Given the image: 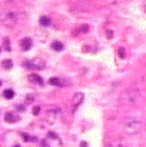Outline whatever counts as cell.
<instances>
[{"instance_id": "6da1fadb", "label": "cell", "mask_w": 146, "mask_h": 147, "mask_svg": "<svg viewBox=\"0 0 146 147\" xmlns=\"http://www.w3.org/2000/svg\"><path fill=\"white\" fill-rule=\"evenodd\" d=\"M122 101L126 106H133V107L145 104L146 103V80L145 79L136 80L125 92V94L122 97Z\"/></svg>"}, {"instance_id": "7a4b0ae2", "label": "cell", "mask_w": 146, "mask_h": 147, "mask_svg": "<svg viewBox=\"0 0 146 147\" xmlns=\"http://www.w3.org/2000/svg\"><path fill=\"white\" fill-rule=\"evenodd\" d=\"M143 127V121L139 117H130L125 121V131L128 134H138Z\"/></svg>"}, {"instance_id": "3957f363", "label": "cell", "mask_w": 146, "mask_h": 147, "mask_svg": "<svg viewBox=\"0 0 146 147\" xmlns=\"http://www.w3.org/2000/svg\"><path fill=\"white\" fill-rule=\"evenodd\" d=\"M42 146L43 147H62V142H60V139L53 131H50L48 134V137L42 142Z\"/></svg>"}, {"instance_id": "277c9868", "label": "cell", "mask_w": 146, "mask_h": 147, "mask_svg": "<svg viewBox=\"0 0 146 147\" xmlns=\"http://www.w3.org/2000/svg\"><path fill=\"white\" fill-rule=\"evenodd\" d=\"M59 116H60V109L59 107H50L48 110V113H46V117H48L49 123H54Z\"/></svg>"}, {"instance_id": "5b68a950", "label": "cell", "mask_w": 146, "mask_h": 147, "mask_svg": "<svg viewBox=\"0 0 146 147\" xmlns=\"http://www.w3.org/2000/svg\"><path fill=\"white\" fill-rule=\"evenodd\" d=\"M3 22H4L9 27H13V26L17 23V13H13V11H12V13H7V16L4 17Z\"/></svg>"}, {"instance_id": "8992f818", "label": "cell", "mask_w": 146, "mask_h": 147, "mask_svg": "<svg viewBox=\"0 0 146 147\" xmlns=\"http://www.w3.org/2000/svg\"><path fill=\"white\" fill-rule=\"evenodd\" d=\"M83 100H85V96H83V93H80V92H77L76 94H73V98H72V104H73V109H77L82 103H83Z\"/></svg>"}, {"instance_id": "52a82bcc", "label": "cell", "mask_w": 146, "mask_h": 147, "mask_svg": "<svg viewBox=\"0 0 146 147\" xmlns=\"http://www.w3.org/2000/svg\"><path fill=\"white\" fill-rule=\"evenodd\" d=\"M88 32H89V26L88 24H80L73 30V36H80V34H85Z\"/></svg>"}, {"instance_id": "ba28073f", "label": "cell", "mask_w": 146, "mask_h": 147, "mask_svg": "<svg viewBox=\"0 0 146 147\" xmlns=\"http://www.w3.org/2000/svg\"><path fill=\"white\" fill-rule=\"evenodd\" d=\"M29 82H32L35 84H43V79L39 74H36V73H30L29 74Z\"/></svg>"}, {"instance_id": "9c48e42d", "label": "cell", "mask_w": 146, "mask_h": 147, "mask_svg": "<svg viewBox=\"0 0 146 147\" xmlns=\"http://www.w3.org/2000/svg\"><path fill=\"white\" fill-rule=\"evenodd\" d=\"M32 45H33V42L29 37H24V39L20 40V47H22V50H29L32 47Z\"/></svg>"}, {"instance_id": "30bf717a", "label": "cell", "mask_w": 146, "mask_h": 147, "mask_svg": "<svg viewBox=\"0 0 146 147\" xmlns=\"http://www.w3.org/2000/svg\"><path fill=\"white\" fill-rule=\"evenodd\" d=\"M4 120H6L7 123H16V121L19 120V117H17L14 113H6V116H4Z\"/></svg>"}, {"instance_id": "8fae6325", "label": "cell", "mask_w": 146, "mask_h": 147, "mask_svg": "<svg viewBox=\"0 0 146 147\" xmlns=\"http://www.w3.org/2000/svg\"><path fill=\"white\" fill-rule=\"evenodd\" d=\"M109 146L110 147H125V142H123V139L110 140V142H109Z\"/></svg>"}, {"instance_id": "7c38bea8", "label": "cell", "mask_w": 146, "mask_h": 147, "mask_svg": "<svg viewBox=\"0 0 146 147\" xmlns=\"http://www.w3.org/2000/svg\"><path fill=\"white\" fill-rule=\"evenodd\" d=\"M52 49L56 50V51H62V50H63V43H62V42L54 40V42L52 43Z\"/></svg>"}, {"instance_id": "4fadbf2b", "label": "cell", "mask_w": 146, "mask_h": 147, "mask_svg": "<svg viewBox=\"0 0 146 147\" xmlns=\"http://www.w3.org/2000/svg\"><path fill=\"white\" fill-rule=\"evenodd\" d=\"M39 22H40V24H42V26H45V27H46V26H50V19L46 17V16H42Z\"/></svg>"}, {"instance_id": "5bb4252c", "label": "cell", "mask_w": 146, "mask_h": 147, "mask_svg": "<svg viewBox=\"0 0 146 147\" xmlns=\"http://www.w3.org/2000/svg\"><path fill=\"white\" fill-rule=\"evenodd\" d=\"M49 83L53 84V86H62V80L57 79V77H52V79L49 80Z\"/></svg>"}, {"instance_id": "9a60e30c", "label": "cell", "mask_w": 146, "mask_h": 147, "mask_svg": "<svg viewBox=\"0 0 146 147\" xmlns=\"http://www.w3.org/2000/svg\"><path fill=\"white\" fill-rule=\"evenodd\" d=\"M3 96H4V98H13L14 93H13V90H12V89H7V90H4V92H3Z\"/></svg>"}, {"instance_id": "2e32d148", "label": "cell", "mask_w": 146, "mask_h": 147, "mask_svg": "<svg viewBox=\"0 0 146 147\" xmlns=\"http://www.w3.org/2000/svg\"><path fill=\"white\" fill-rule=\"evenodd\" d=\"M1 66H3L4 69H10V67L13 66V63H12V60H10V59H6V60H3V61H1Z\"/></svg>"}, {"instance_id": "e0dca14e", "label": "cell", "mask_w": 146, "mask_h": 147, "mask_svg": "<svg viewBox=\"0 0 146 147\" xmlns=\"http://www.w3.org/2000/svg\"><path fill=\"white\" fill-rule=\"evenodd\" d=\"M22 137H23L26 142H36V139H35V137H32V136H29V134H26V133H23V134H22Z\"/></svg>"}, {"instance_id": "ac0fdd59", "label": "cell", "mask_w": 146, "mask_h": 147, "mask_svg": "<svg viewBox=\"0 0 146 147\" xmlns=\"http://www.w3.org/2000/svg\"><path fill=\"white\" fill-rule=\"evenodd\" d=\"M3 46H4V49L7 50V51H10V43H9V39H4V42H3Z\"/></svg>"}, {"instance_id": "d6986e66", "label": "cell", "mask_w": 146, "mask_h": 147, "mask_svg": "<svg viewBox=\"0 0 146 147\" xmlns=\"http://www.w3.org/2000/svg\"><path fill=\"white\" fill-rule=\"evenodd\" d=\"M117 54H119V56L123 59V57H125V50L122 49V47H117Z\"/></svg>"}, {"instance_id": "ffe728a7", "label": "cell", "mask_w": 146, "mask_h": 147, "mask_svg": "<svg viewBox=\"0 0 146 147\" xmlns=\"http://www.w3.org/2000/svg\"><path fill=\"white\" fill-rule=\"evenodd\" d=\"M39 113H40V107H39V106H35V107H33V114L37 116Z\"/></svg>"}, {"instance_id": "44dd1931", "label": "cell", "mask_w": 146, "mask_h": 147, "mask_svg": "<svg viewBox=\"0 0 146 147\" xmlns=\"http://www.w3.org/2000/svg\"><path fill=\"white\" fill-rule=\"evenodd\" d=\"M80 147H88V143H85V142H83V143L80 144Z\"/></svg>"}, {"instance_id": "7402d4cb", "label": "cell", "mask_w": 146, "mask_h": 147, "mask_svg": "<svg viewBox=\"0 0 146 147\" xmlns=\"http://www.w3.org/2000/svg\"><path fill=\"white\" fill-rule=\"evenodd\" d=\"M143 10H145V11H146V3H145V4H143Z\"/></svg>"}, {"instance_id": "603a6c76", "label": "cell", "mask_w": 146, "mask_h": 147, "mask_svg": "<svg viewBox=\"0 0 146 147\" xmlns=\"http://www.w3.org/2000/svg\"><path fill=\"white\" fill-rule=\"evenodd\" d=\"M14 147H20V146H19V144H16V146H14Z\"/></svg>"}, {"instance_id": "cb8c5ba5", "label": "cell", "mask_w": 146, "mask_h": 147, "mask_svg": "<svg viewBox=\"0 0 146 147\" xmlns=\"http://www.w3.org/2000/svg\"><path fill=\"white\" fill-rule=\"evenodd\" d=\"M0 84H1V82H0Z\"/></svg>"}]
</instances>
